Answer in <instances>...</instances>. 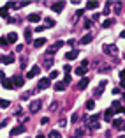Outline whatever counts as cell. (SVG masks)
I'll return each mask as SVG.
<instances>
[{
  "mask_svg": "<svg viewBox=\"0 0 125 138\" xmlns=\"http://www.w3.org/2000/svg\"><path fill=\"white\" fill-rule=\"evenodd\" d=\"M77 53H79V51H76V50H71V51H67L65 53V59L67 60H74L77 57Z\"/></svg>",
  "mask_w": 125,
  "mask_h": 138,
  "instance_id": "cell-10",
  "label": "cell"
},
{
  "mask_svg": "<svg viewBox=\"0 0 125 138\" xmlns=\"http://www.w3.org/2000/svg\"><path fill=\"white\" fill-rule=\"evenodd\" d=\"M113 113H114V112H113V108H107L106 112H104V119H106L107 122H109V120H111V117H113Z\"/></svg>",
  "mask_w": 125,
  "mask_h": 138,
  "instance_id": "cell-15",
  "label": "cell"
},
{
  "mask_svg": "<svg viewBox=\"0 0 125 138\" xmlns=\"http://www.w3.org/2000/svg\"><path fill=\"white\" fill-rule=\"evenodd\" d=\"M55 25H56V21H55V20H51V18H46V27H49V28H53Z\"/></svg>",
  "mask_w": 125,
  "mask_h": 138,
  "instance_id": "cell-22",
  "label": "cell"
},
{
  "mask_svg": "<svg viewBox=\"0 0 125 138\" xmlns=\"http://www.w3.org/2000/svg\"><path fill=\"white\" fill-rule=\"evenodd\" d=\"M58 110V103H51V112H56Z\"/></svg>",
  "mask_w": 125,
  "mask_h": 138,
  "instance_id": "cell-33",
  "label": "cell"
},
{
  "mask_svg": "<svg viewBox=\"0 0 125 138\" xmlns=\"http://www.w3.org/2000/svg\"><path fill=\"white\" fill-rule=\"evenodd\" d=\"M71 120H72V122H77V113H72V117H71Z\"/></svg>",
  "mask_w": 125,
  "mask_h": 138,
  "instance_id": "cell-37",
  "label": "cell"
},
{
  "mask_svg": "<svg viewBox=\"0 0 125 138\" xmlns=\"http://www.w3.org/2000/svg\"><path fill=\"white\" fill-rule=\"evenodd\" d=\"M122 87H125V80H122Z\"/></svg>",
  "mask_w": 125,
  "mask_h": 138,
  "instance_id": "cell-44",
  "label": "cell"
},
{
  "mask_svg": "<svg viewBox=\"0 0 125 138\" xmlns=\"http://www.w3.org/2000/svg\"><path fill=\"white\" fill-rule=\"evenodd\" d=\"M64 7H65V2H55V4H51V9L55 12H62Z\"/></svg>",
  "mask_w": 125,
  "mask_h": 138,
  "instance_id": "cell-3",
  "label": "cell"
},
{
  "mask_svg": "<svg viewBox=\"0 0 125 138\" xmlns=\"http://www.w3.org/2000/svg\"><path fill=\"white\" fill-rule=\"evenodd\" d=\"M35 138H44V136H42V135H39V136H35Z\"/></svg>",
  "mask_w": 125,
  "mask_h": 138,
  "instance_id": "cell-45",
  "label": "cell"
},
{
  "mask_svg": "<svg viewBox=\"0 0 125 138\" xmlns=\"http://www.w3.org/2000/svg\"><path fill=\"white\" fill-rule=\"evenodd\" d=\"M23 131H25L23 126H16V127H12V129H11V133H9V135H11V136H16V135H21Z\"/></svg>",
  "mask_w": 125,
  "mask_h": 138,
  "instance_id": "cell-6",
  "label": "cell"
},
{
  "mask_svg": "<svg viewBox=\"0 0 125 138\" xmlns=\"http://www.w3.org/2000/svg\"><path fill=\"white\" fill-rule=\"evenodd\" d=\"M0 80H6V74H4L2 71H0Z\"/></svg>",
  "mask_w": 125,
  "mask_h": 138,
  "instance_id": "cell-43",
  "label": "cell"
},
{
  "mask_svg": "<svg viewBox=\"0 0 125 138\" xmlns=\"http://www.w3.org/2000/svg\"><path fill=\"white\" fill-rule=\"evenodd\" d=\"M6 37H7V42H16L18 41V34H16V32H11V34L6 36Z\"/></svg>",
  "mask_w": 125,
  "mask_h": 138,
  "instance_id": "cell-14",
  "label": "cell"
},
{
  "mask_svg": "<svg viewBox=\"0 0 125 138\" xmlns=\"http://www.w3.org/2000/svg\"><path fill=\"white\" fill-rule=\"evenodd\" d=\"M44 44H46V39H44V37H39V39L34 41V46H35V48H41V46H44Z\"/></svg>",
  "mask_w": 125,
  "mask_h": 138,
  "instance_id": "cell-12",
  "label": "cell"
},
{
  "mask_svg": "<svg viewBox=\"0 0 125 138\" xmlns=\"http://www.w3.org/2000/svg\"><path fill=\"white\" fill-rule=\"evenodd\" d=\"M83 133H85V129H77V131H76V136H77V135H79V136H81V135H83Z\"/></svg>",
  "mask_w": 125,
  "mask_h": 138,
  "instance_id": "cell-40",
  "label": "cell"
},
{
  "mask_svg": "<svg viewBox=\"0 0 125 138\" xmlns=\"http://www.w3.org/2000/svg\"><path fill=\"white\" fill-rule=\"evenodd\" d=\"M64 89H65V83H62V82H58V83L55 85V90H58V92L60 90H64Z\"/></svg>",
  "mask_w": 125,
  "mask_h": 138,
  "instance_id": "cell-26",
  "label": "cell"
},
{
  "mask_svg": "<svg viewBox=\"0 0 125 138\" xmlns=\"http://www.w3.org/2000/svg\"><path fill=\"white\" fill-rule=\"evenodd\" d=\"M28 97H30V92H25V94H21V99H23V101H25V99H28Z\"/></svg>",
  "mask_w": 125,
  "mask_h": 138,
  "instance_id": "cell-35",
  "label": "cell"
},
{
  "mask_svg": "<svg viewBox=\"0 0 125 138\" xmlns=\"http://www.w3.org/2000/svg\"><path fill=\"white\" fill-rule=\"evenodd\" d=\"M0 62H4V64H12V62H14V57H12V55H7V57H0Z\"/></svg>",
  "mask_w": 125,
  "mask_h": 138,
  "instance_id": "cell-13",
  "label": "cell"
},
{
  "mask_svg": "<svg viewBox=\"0 0 125 138\" xmlns=\"http://www.w3.org/2000/svg\"><path fill=\"white\" fill-rule=\"evenodd\" d=\"M86 71H88V66H81V67H76V71H74V73H76L77 76H83Z\"/></svg>",
  "mask_w": 125,
  "mask_h": 138,
  "instance_id": "cell-11",
  "label": "cell"
},
{
  "mask_svg": "<svg viewBox=\"0 0 125 138\" xmlns=\"http://www.w3.org/2000/svg\"><path fill=\"white\" fill-rule=\"evenodd\" d=\"M92 39H93V37H92V34H86V36H85L79 42H81V44H88V42H92Z\"/></svg>",
  "mask_w": 125,
  "mask_h": 138,
  "instance_id": "cell-18",
  "label": "cell"
},
{
  "mask_svg": "<svg viewBox=\"0 0 125 138\" xmlns=\"http://www.w3.org/2000/svg\"><path fill=\"white\" fill-rule=\"evenodd\" d=\"M95 7H99V2H88L86 4V9H95Z\"/></svg>",
  "mask_w": 125,
  "mask_h": 138,
  "instance_id": "cell-24",
  "label": "cell"
},
{
  "mask_svg": "<svg viewBox=\"0 0 125 138\" xmlns=\"http://www.w3.org/2000/svg\"><path fill=\"white\" fill-rule=\"evenodd\" d=\"M86 85H88V78H83L79 83H77V89L79 90H83V89H86Z\"/></svg>",
  "mask_w": 125,
  "mask_h": 138,
  "instance_id": "cell-16",
  "label": "cell"
},
{
  "mask_svg": "<svg viewBox=\"0 0 125 138\" xmlns=\"http://www.w3.org/2000/svg\"><path fill=\"white\" fill-rule=\"evenodd\" d=\"M25 39H27V41H32V30L30 28L25 30Z\"/></svg>",
  "mask_w": 125,
  "mask_h": 138,
  "instance_id": "cell-23",
  "label": "cell"
},
{
  "mask_svg": "<svg viewBox=\"0 0 125 138\" xmlns=\"http://www.w3.org/2000/svg\"><path fill=\"white\" fill-rule=\"evenodd\" d=\"M16 51H23V44H18L16 46Z\"/></svg>",
  "mask_w": 125,
  "mask_h": 138,
  "instance_id": "cell-38",
  "label": "cell"
},
{
  "mask_svg": "<svg viewBox=\"0 0 125 138\" xmlns=\"http://www.w3.org/2000/svg\"><path fill=\"white\" fill-rule=\"evenodd\" d=\"M0 16H2V18H9V9H7L6 6L0 7Z\"/></svg>",
  "mask_w": 125,
  "mask_h": 138,
  "instance_id": "cell-17",
  "label": "cell"
},
{
  "mask_svg": "<svg viewBox=\"0 0 125 138\" xmlns=\"http://www.w3.org/2000/svg\"><path fill=\"white\" fill-rule=\"evenodd\" d=\"M48 122H49V119H48V117H44V119L41 120V124H48Z\"/></svg>",
  "mask_w": 125,
  "mask_h": 138,
  "instance_id": "cell-39",
  "label": "cell"
},
{
  "mask_svg": "<svg viewBox=\"0 0 125 138\" xmlns=\"http://www.w3.org/2000/svg\"><path fill=\"white\" fill-rule=\"evenodd\" d=\"M109 6H111V4H109V2H107V4H106V9H104V11H102V12H104V16H107V14H109Z\"/></svg>",
  "mask_w": 125,
  "mask_h": 138,
  "instance_id": "cell-31",
  "label": "cell"
},
{
  "mask_svg": "<svg viewBox=\"0 0 125 138\" xmlns=\"http://www.w3.org/2000/svg\"><path fill=\"white\" fill-rule=\"evenodd\" d=\"M86 108H88V110H93V108H95V101H92V99H90V101L86 103Z\"/></svg>",
  "mask_w": 125,
  "mask_h": 138,
  "instance_id": "cell-27",
  "label": "cell"
},
{
  "mask_svg": "<svg viewBox=\"0 0 125 138\" xmlns=\"http://www.w3.org/2000/svg\"><path fill=\"white\" fill-rule=\"evenodd\" d=\"M56 76H58V71H51L49 73V80H55Z\"/></svg>",
  "mask_w": 125,
  "mask_h": 138,
  "instance_id": "cell-29",
  "label": "cell"
},
{
  "mask_svg": "<svg viewBox=\"0 0 125 138\" xmlns=\"http://www.w3.org/2000/svg\"><path fill=\"white\" fill-rule=\"evenodd\" d=\"M125 37V30H122V32H120V39H123Z\"/></svg>",
  "mask_w": 125,
  "mask_h": 138,
  "instance_id": "cell-42",
  "label": "cell"
},
{
  "mask_svg": "<svg viewBox=\"0 0 125 138\" xmlns=\"http://www.w3.org/2000/svg\"><path fill=\"white\" fill-rule=\"evenodd\" d=\"M58 124H60V127H65V126H67V119H60Z\"/></svg>",
  "mask_w": 125,
  "mask_h": 138,
  "instance_id": "cell-30",
  "label": "cell"
},
{
  "mask_svg": "<svg viewBox=\"0 0 125 138\" xmlns=\"http://www.w3.org/2000/svg\"><path fill=\"white\" fill-rule=\"evenodd\" d=\"M83 14H85V9H77V11H76V16H77V18H79V16H83Z\"/></svg>",
  "mask_w": 125,
  "mask_h": 138,
  "instance_id": "cell-34",
  "label": "cell"
},
{
  "mask_svg": "<svg viewBox=\"0 0 125 138\" xmlns=\"http://www.w3.org/2000/svg\"><path fill=\"white\" fill-rule=\"evenodd\" d=\"M114 25V20H104V23H102V27H104V28H109V27H113Z\"/></svg>",
  "mask_w": 125,
  "mask_h": 138,
  "instance_id": "cell-21",
  "label": "cell"
},
{
  "mask_svg": "<svg viewBox=\"0 0 125 138\" xmlns=\"http://www.w3.org/2000/svg\"><path fill=\"white\" fill-rule=\"evenodd\" d=\"M39 73H41V67L34 66V67L28 71V74H27V76H28V78H34V76H37V74H39Z\"/></svg>",
  "mask_w": 125,
  "mask_h": 138,
  "instance_id": "cell-8",
  "label": "cell"
},
{
  "mask_svg": "<svg viewBox=\"0 0 125 138\" xmlns=\"http://www.w3.org/2000/svg\"><path fill=\"white\" fill-rule=\"evenodd\" d=\"M90 25H92V20H86L85 21V28H90Z\"/></svg>",
  "mask_w": 125,
  "mask_h": 138,
  "instance_id": "cell-36",
  "label": "cell"
},
{
  "mask_svg": "<svg viewBox=\"0 0 125 138\" xmlns=\"http://www.w3.org/2000/svg\"><path fill=\"white\" fill-rule=\"evenodd\" d=\"M118 138H125V135H123V136H118Z\"/></svg>",
  "mask_w": 125,
  "mask_h": 138,
  "instance_id": "cell-46",
  "label": "cell"
},
{
  "mask_svg": "<svg viewBox=\"0 0 125 138\" xmlns=\"http://www.w3.org/2000/svg\"><path fill=\"white\" fill-rule=\"evenodd\" d=\"M2 87L4 89H12V82L11 80H2Z\"/></svg>",
  "mask_w": 125,
  "mask_h": 138,
  "instance_id": "cell-20",
  "label": "cell"
},
{
  "mask_svg": "<svg viewBox=\"0 0 125 138\" xmlns=\"http://www.w3.org/2000/svg\"><path fill=\"white\" fill-rule=\"evenodd\" d=\"M49 83H51V80H49V78H41L37 87H39L41 90H44V89H48V87H49Z\"/></svg>",
  "mask_w": 125,
  "mask_h": 138,
  "instance_id": "cell-2",
  "label": "cell"
},
{
  "mask_svg": "<svg viewBox=\"0 0 125 138\" xmlns=\"http://www.w3.org/2000/svg\"><path fill=\"white\" fill-rule=\"evenodd\" d=\"M41 104H42V103L39 101V99H37V101H32V103H30V112H34V113L39 112V110H41Z\"/></svg>",
  "mask_w": 125,
  "mask_h": 138,
  "instance_id": "cell-4",
  "label": "cell"
},
{
  "mask_svg": "<svg viewBox=\"0 0 125 138\" xmlns=\"http://www.w3.org/2000/svg\"><path fill=\"white\" fill-rule=\"evenodd\" d=\"M104 51L109 53V55H113L114 51H116V46H114V44H104Z\"/></svg>",
  "mask_w": 125,
  "mask_h": 138,
  "instance_id": "cell-9",
  "label": "cell"
},
{
  "mask_svg": "<svg viewBox=\"0 0 125 138\" xmlns=\"http://www.w3.org/2000/svg\"><path fill=\"white\" fill-rule=\"evenodd\" d=\"M64 80H65V85H67L69 82H71V76H69V74H65V78H64Z\"/></svg>",
  "mask_w": 125,
  "mask_h": 138,
  "instance_id": "cell-41",
  "label": "cell"
},
{
  "mask_svg": "<svg viewBox=\"0 0 125 138\" xmlns=\"http://www.w3.org/2000/svg\"><path fill=\"white\" fill-rule=\"evenodd\" d=\"M25 83V80L21 76H12V87H21Z\"/></svg>",
  "mask_w": 125,
  "mask_h": 138,
  "instance_id": "cell-5",
  "label": "cell"
},
{
  "mask_svg": "<svg viewBox=\"0 0 125 138\" xmlns=\"http://www.w3.org/2000/svg\"><path fill=\"white\" fill-rule=\"evenodd\" d=\"M51 138H62V135H60L58 131H51V135H49Z\"/></svg>",
  "mask_w": 125,
  "mask_h": 138,
  "instance_id": "cell-28",
  "label": "cell"
},
{
  "mask_svg": "<svg viewBox=\"0 0 125 138\" xmlns=\"http://www.w3.org/2000/svg\"><path fill=\"white\" fill-rule=\"evenodd\" d=\"M62 46H64V41H56V42L53 44V46H49L48 53H49V55H55V53H56V51H58L60 48H62Z\"/></svg>",
  "mask_w": 125,
  "mask_h": 138,
  "instance_id": "cell-1",
  "label": "cell"
},
{
  "mask_svg": "<svg viewBox=\"0 0 125 138\" xmlns=\"http://www.w3.org/2000/svg\"><path fill=\"white\" fill-rule=\"evenodd\" d=\"M30 21V23H37L39 20H41V14H37V12H32V14H28V18H27Z\"/></svg>",
  "mask_w": 125,
  "mask_h": 138,
  "instance_id": "cell-7",
  "label": "cell"
},
{
  "mask_svg": "<svg viewBox=\"0 0 125 138\" xmlns=\"http://www.w3.org/2000/svg\"><path fill=\"white\" fill-rule=\"evenodd\" d=\"M113 126H114V127L123 126V120H122V119H114V120H113Z\"/></svg>",
  "mask_w": 125,
  "mask_h": 138,
  "instance_id": "cell-25",
  "label": "cell"
},
{
  "mask_svg": "<svg viewBox=\"0 0 125 138\" xmlns=\"http://www.w3.org/2000/svg\"><path fill=\"white\" fill-rule=\"evenodd\" d=\"M7 44H9L7 39H6V37H2V39H0V46H7Z\"/></svg>",
  "mask_w": 125,
  "mask_h": 138,
  "instance_id": "cell-32",
  "label": "cell"
},
{
  "mask_svg": "<svg viewBox=\"0 0 125 138\" xmlns=\"http://www.w3.org/2000/svg\"><path fill=\"white\" fill-rule=\"evenodd\" d=\"M9 106H11L9 99H0V108H9Z\"/></svg>",
  "mask_w": 125,
  "mask_h": 138,
  "instance_id": "cell-19",
  "label": "cell"
}]
</instances>
